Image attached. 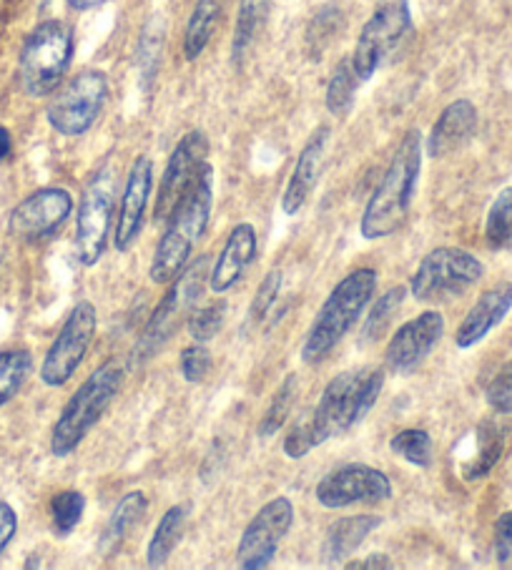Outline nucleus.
<instances>
[{
	"mask_svg": "<svg viewBox=\"0 0 512 570\" xmlns=\"http://www.w3.org/2000/svg\"><path fill=\"white\" fill-rule=\"evenodd\" d=\"M214 206V166L206 164L199 179L166 222L164 237L154 252L149 277L154 284H171L191 259V252L206 234Z\"/></svg>",
	"mask_w": 512,
	"mask_h": 570,
	"instance_id": "7ed1b4c3",
	"label": "nucleus"
},
{
	"mask_svg": "<svg viewBox=\"0 0 512 570\" xmlns=\"http://www.w3.org/2000/svg\"><path fill=\"white\" fill-rule=\"evenodd\" d=\"M16 530H18L16 510L0 500V556H3V550L11 546V540L16 538Z\"/></svg>",
	"mask_w": 512,
	"mask_h": 570,
	"instance_id": "37998d69",
	"label": "nucleus"
},
{
	"mask_svg": "<svg viewBox=\"0 0 512 570\" xmlns=\"http://www.w3.org/2000/svg\"><path fill=\"white\" fill-rule=\"evenodd\" d=\"M477 131V108L467 98H457L452 101L440 119L432 126L427 136V156L432 159H442L460 146H465Z\"/></svg>",
	"mask_w": 512,
	"mask_h": 570,
	"instance_id": "4be33fe9",
	"label": "nucleus"
},
{
	"mask_svg": "<svg viewBox=\"0 0 512 570\" xmlns=\"http://www.w3.org/2000/svg\"><path fill=\"white\" fill-rule=\"evenodd\" d=\"M422 171V136L407 131L400 141L395 156L384 169L380 184L374 186L367 206H364L360 232L364 239H387L405 226L412 202H415L417 181Z\"/></svg>",
	"mask_w": 512,
	"mask_h": 570,
	"instance_id": "f03ea898",
	"label": "nucleus"
},
{
	"mask_svg": "<svg viewBox=\"0 0 512 570\" xmlns=\"http://www.w3.org/2000/svg\"><path fill=\"white\" fill-rule=\"evenodd\" d=\"M485 267L477 257L457 247H437L420 262L410 279V294L417 302H437L465 294L477 284Z\"/></svg>",
	"mask_w": 512,
	"mask_h": 570,
	"instance_id": "1a4fd4ad",
	"label": "nucleus"
},
{
	"mask_svg": "<svg viewBox=\"0 0 512 570\" xmlns=\"http://www.w3.org/2000/svg\"><path fill=\"white\" fill-rule=\"evenodd\" d=\"M254 257H256V229L246 222L236 224L209 272V289L214 294L229 292L234 284L244 277V272L252 267Z\"/></svg>",
	"mask_w": 512,
	"mask_h": 570,
	"instance_id": "412c9836",
	"label": "nucleus"
},
{
	"mask_svg": "<svg viewBox=\"0 0 512 570\" xmlns=\"http://www.w3.org/2000/svg\"><path fill=\"white\" fill-rule=\"evenodd\" d=\"M502 450H505V430L492 420L480 422L475 430V450H472V455L462 463V478H485L490 470L500 463Z\"/></svg>",
	"mask_w": 512,
	"mask_h": 570,
	"instance_id": "393cba45",
	"label": "nucleus"
},
{
	"mask_svg": "<svg viewBox=\"0 0 512 570\" xmlns=\"http://www.w3.org/2000/svg\"><path fill=\"white\" fill-rule=\"evenodd\" d=\"M108 98V78L104 71L86 68L61 86L46 108L48 124L61 136H83L98 121Z\"/></svg>",
	"mask_w": 512,
	"mask_h": 570,
	"instance_id": "9d476101",
	"label": "nucleus"
},
{
	"mask_svg": "<svg viewBox=\"0 0 512 570\" xmlns=\"http://www.w3.org/2000/svg\"><path fill=\"white\" fill-rule=\"evenodd\" d=\"M374 292H377V272L370 267L354 269L329 292L304 340L302 360L307 365H317L332 355V350L347 337L362 312L367 309Z\"/></svg>",
	"mask_w": 512,
	"mask_h": 570,
	"instance_id": "20e7f679",
	"label": "nucleus"
},
{
	"mask_svg": "<svg viewBox=\"0 0 512 570\" xmlns=\"http://www.w3.org/2000/svg\"><path fill=\"white\" fill-rule=\"evenodd\" d=\"M146 510H149V498L141 490H131V493H126L118 500V505L114 508V513L104 528L101 540H98V550H101L104 558H111L121 550L124 540L141 523Z\"/></svg>",
	"mask_w": 512,
	"mask_h": 570,
	"instance_id": "b1692460",
	"label": "nucleus"
},
{
	"mask_svg": "<svg viewBox=\"0 0 512 570\" xmlns=\"http://www.w3.org/2000/svg\"><path fill=\"white\" fill-rule=\"evenodd\" d=\"M384 390L382 367L347 370L324 387L322 397L307 415H302L284 438V452L292 460L307 458L314 448L339 438L370 415Z\"/></svg>",
	"mask_w": 512,
	"mask_h": 570,
	"instance_id": "f257e3e1",
	"label": "nucleus"
},
{
	"mask_svg": "<svg viewBox=\"0 0 512 570\" xmlns=\"http://www.w3.org/2000/svg\"><path fill=\"white\" fill-rule=\"evenodd\" d=\"M86 513V498L78 490H63L51 500V520L53 533L58 538H68L78 528Z\"/></svg>",
	"mask_w": 512,
	"mask_h": 570,
	"instance_id": "f704fd0d",
	"label": "nucleus"
},
{
	"mask_svg": "<svg viewBox=\"0 0 512 570\" xmlns=\"http://www.w3.org/2000/svg\"><path fill=\"white\" fill-rule=\"evenodd\" d=\"M485 242L490 249H512V186L502 189L492 202L485 222Z\"/></svg>",
	"mask_w": 512,
	"mask_h": 570,
	"instance_id": "473e14b6",
	"label": "nucleus"
},
{
	"mask_svg": "<svg viewBox=\"0 0 512 570\" xmlns=\"http://www.w3.org/2000/svg\"><path fill=\"white\" fill-rule=\"evenodd\" d=\"M154 189V164L149 156H139L131 164V171H128V179L124 186L121 206H118V219H116V232H114V247L116 252H128L139 239L144 229L146 209H149Z\"/></svg>",
	"mask_w": 512,
	"mask_h": 570,
	"instance_id": "a211bd4d",
	"label": "nucleus"
},
{
	"mask_svg": "<svg viewBox=\"0 0 512 570\" xmlns=\"http://www.w3.org/2000/svg\"><path fill=\"white\" fill-rule=\"evenodd\" d=\"M126 370L118 360H106L101 367H96L86 377L81 387L73 392V397L66 402L61 417L56 420L51 432V452L56 458H68L81 448V442L88 438L111 402L118 397L124 385Z\"/></svg>",
	"mask_w": 512,
	"mask_h": 570,
	"instance_id": "39448f33",
	"label": "nucleus"
},
{
	"mask_svg": "<svg viewBox=\"0 0 512 570\" xmlns=\"http://www.w3.org/2000/svg\"><path fill=\"white\" fill-rule=\"evenodd\" d=\"M161 46H164L161 26L154 31V23H151L144 31V38H141V43H139V66H141L146 81H151L154 73H156V68H159Z\"/></svg>",
	"mask_w": 512,
	"mask_h": 570,
	"instance_id": "a19ab883",
	"label": "nucleus"
},
{
	"mask_svg": "<svg viewBox=\"0 0 512 570\" xmlns=\"http://www.w3.org/2000/svg\"><path fill=\"white\" fill-rule=\"evenodd\" d=\"M73 212V196L58 186L33 191L28 199L16 206L8 229L18 242H41L56 234Z\"/></svg>",
	"mask_w": 512,
	"mask_h": 570,
	"instance_id": "dca6fc26",
	"label": "nucleus"
},
{
	"mask_svg": "<svg viewBox=\"0 0 512 570\" xmlns=\"http://www.w3.org/2000/svg\"><path fill=\"white\" fill-rule=\"evenodd\" d=\"M108 3V0H68V6L76 8V11H91V8H98Z\"/></svg>",
	"mask_w": 512,
	"mask_h": 570,
	"instance_id": "49530a36",
	"label": "nucleus"
},
{
	"mask_svg": "<svg viewBox=\"0 0 512 570\" xmlns=\"http://www.w3.org/2000/svg\"><path fill=\"white\" fill-rule=\"evenodd\" d=\"M294 525V503L289 498H274L262 505L252 523L244 528L239 546H236V566L242 570H264L274 563L282 540Z\"/></svg>",
	"mask_w": 512,
	"mask_h": 570,
	"instance_id": "ddd939ff",
	"label": "nucleus"
},
{
	"mask_svg": "<svg viewBox=\"0 0 512 570\" xmlns=\"http://www.w3.org/2000/svg\"><path fill=\"white\" fill-rule=\"evenodd\" d=\"M512 309V282H500L495 287L482 292L480 299L472 304L467 317L460 322L455 332V345L460 350H470L480 345L498 324L508 317Z\"/></svg>",
	"mask_w": 512,
	"mask_h": 570,
	"instance_id": "6ab92c4d",
	"label": "nucleus"
},
{
	"mask_svg": "<svg viewBox=\"0 0 512 570\" xmlns=\"http://www.w3.org/2000/svg\"><path fill=\"white\" fill-rule=\"evenodd\" d=\"M329 134H332L329 126H319V129L312 134V139L304 144L302 154L297 156V164H294L289 184H287V189H284V196H282V212L287 216L297 214L302 206L307 204L309 194L314 191V186H317L324 149H327Z\"/></svg>",
	"mask_w": 512,
	"mask_h": 570,
	"instance_id": "aec40b11",
	"label": "nucleus"
},
{
	"mask_svg": "<svg viewBox=\"0 0 512 570\" xmlns=\"http://www.w3.org/2000/svg\"><path fill=\"white\" fill-rule=\"evenodd\" d=\"M98 330V312L91 302H78L68 314L61 332L53 340L51 350L46 352L41 380L48 387H63L68 380L81 367L86 352L91 350V342Z\"/></svg>",
	"mask_w": 512,
	"mask_h": 570,
	"instance_id": "f8f14e48",
	"label": "nucleus"
},
{
	"mask_svg": "<svg viewBox=\"0 0 512 570\" xmlns=\"http://www.w3.org/2000/svg\"><path fill=\"white\" fill-rule=\"evenodd\" d=\"M209 254H201L199 259L186 264L184 272L171 282L166 297L154 309L151 320L146 322L139 342L134 347V365H144L149 362L156 352H159L166 342L174 337V332L181 327V322L189 317L194 304L199 302L201 292L209 284Z\"/></svg>",
	"mask_w": 512,
	"mask_h": 570,
	"instance_id": "423d86ee",
	"label": "nucleus"
},
{
	"mask_svg": "<svg viewBox=\"0 0 512 570\" xmlns=\"http://www.w3.org/2000/svg\"><path fill=\"white\" fill-rule=\"evenodd\" d=\"M347 568L349 570H357V568L360 570H387V568H392V560L384 553H372L362 560H349Z\"/></svg>",
	"mask_w": 512,
	"mask_h": 570,
	"instance_id": "c03bdc74",
	"label": "nucleus"
},
{
	"mask_svg": "<svg viewBox=\"0 0 512 570\" xmlns=\"http://www.w3.org/2000/svg\"><path fill=\"white\" fill-rule=\"evenodd\" d=\"M297 392H299V380L297 375H287L284 382L279 385V390L274 392V397L269 402L267 412H264V417L259 422V438H272L277 435V432L287 425V420L292 415V407L294 402H297Z\"/></svg>",
	"mask_w": 512,
	"mask_h": 570,
	"instance_id": "7c9ffc66",
	"label": "nucleus"
},
{
	"mask_svg": "<svg viewBox=\"0 0 512 570\" xmlns=\"http://www.w3.org/2000/svg\"><path fill=\"white\" fill-rule=\"evenodd\" d=\"M186 515H189V508L186 505H174L166 510L149 540V550H146V563H149V568H161L166 566V560L171 558L184 535Z\"/></svg>",
	"mask_w": 512,
	"mask_h": 570,
	"instance_id": "bb28decb",
	"label": "nucleus"
},
{
	"mask_svg": "<svg viewBox=\"0 0 512 570\" xmlns=\"http://www.w3.org/2000/svg\"><path fill=\"white\" fill-rule=\"evenodd\" d=\"M116 209V169L106 164L88 179L76 214V252L83 267H96L108 247Z\"/></svg>",
	"mask_w": 512,
	"mask_h": 570,
	"instance_id": "6e6552de",
	"label": "nucleus"
},
{
	"mask_svg": "<svg viewBox=\"0 0 512 570\" xmlns=\"http://www.w3.org/2000/svg\"><path fill=\"white\" fill-rule=\"evenodd\" d=\"M410 287H392L382 294V297L372 304V309L367 317H364V327H362V342L364 345H372V342H380L387 330L392 327V322H395L397 312L402 309V304H405Z\"/></svg>",
	"mask_w": 512,
	"mask_h": 570,
	"instance_id": "c85d7f7f",
	"label": "nucleus"
},
{
	"mask_svg": "<svg viewBox=\"0 0 512 570\" xmlns=\"http://www.w3.org/2000/svg\"><path fill=\"white\" fill-rule=\"evenodd\" d=\"M226 3H229V0H196L184 33L186 61H196V58L206 51V46H209L216 26H219L226 11Z\"/></svg>",
	"mask_w": 512,
	"mask_h": 570,
	"instance_id": "a878e982",
	"label": "nucleus"
},
{
	"mask_svg": "<svg viewBox=\"0 0 512 570\" xmlns=\"http://www.w3.org/2000/svg\"><path fill=\"white\" fill-rule=\"evenodd\" d=\"M360 83L362 81L352 68V58H344V61H339V66L334 68L329 86H327V108L332 116L349 114V108L354 104V94H357Z\"/></svg>",
	"mask_w": 512,
	"mask_h": 570,
	"instance_id": "72a5a7b5",
	"label": "nucleus"
},
{
	"mask_svg": "<svg viewBox=\"0 0 512 570\" xmlns=\"http://www.w3.org/2000/svg\"><path fill=\"white\" fill-rule=\"evenodd\" d=\"M11 151H13L11 131H8V129H3V126H0V161H6L8 156H11Z\"/></svg>",
	"mask_w": 512,
	"mask_h": 570,
	"instance_id": "a18cd8bd",
	"label": "nucleus"
},
{
	"mask_svg": "<svg viewBox=\"0 0 512 570\" xmlns=\"http://www.w3.org/2000/svg\"><path fill=\"white\" fill-rule=\"evenodd\" d=\"M390 450L395 452L397 458L405 460V463L417 468H430L432 460H435V442H432L430 432L422 428L400 430L397 435L390 440Z\"/></svg>",
	"mask_w": 512,
	"mask_h": 570,
	"instance_id": "2f4dec72",
	"label": "nucleus"
},
{
	"mask_svg": "<svg viewBox=\"0 0 512 570\" xmlns=\"http://www.w3.org/2000/svg\"><path fill=\"white\" fill-rule=\"evenodd\" d=\"M382 525V518L377 515H347L334 520L329 525L327 535H324L322 543V563L327 566H339L344 560L354 556L372 530Z\"/></svg>",
	"mask_w": 512,
	"mask_h": 570,
	"instance_id": "5701e85b",
	"label": "nucleus"
},
{
	"mask_svg": "<svg viewBox=\"0 0 512 570\" xmlns=\"http://www.w3.org/2000/svg\"><path fill=\"white\" fill-rule=\"evenodd\" d=\"M73 58V31L63 21H46L26 38L21 51V86L28 96H48L61 86Z\"/></svg>",
	"mask_w": 512,
	"mask_h": 570,
	"instance_id": "0eeeda50",
	"label": "nucleus"
},
{
	"mask_svg": "<svg viewBox=\"0 0 512 570\" xmlns=\"http://www.w3.org/2000/svg\"><path fill=\"white\" fill-rule=\"evenodd\" d=\"M342 26L344 18L337 6H324L322 11L312 18V23L307 28V48L312 58H322V53L327 51V46L342 31Z\"/></svg>",
	"mask_w": 512,
	"mask_h": 570,
	"instance_id": "c9c22d12",
	"label": "nucleus"
},
{
	"mask_svg": "<svg viewBox=\"0 0 512 570\" xmlns=\"http://www.w3.org/2000/svg\"><path fill=\"white\" fill-rule=\"evenodd\" d=\"M282 282H284L282 269H269L264 274L262 284L254 292L249 314H246V324H249V327H259V324L267 320V314L272 312V307L277 304L282 294Z\"/></svg>",
	"mask_w": 512,
	"mask_h": 570,
	"instance_id": "e433bc0d",
	"label": "nucleus"
},
{
	"mask_svg": "<svg viewBox=\"0 0 512 570\" xmlns=\"http://www.w3.org/2000/svg\"><path fill=\"white\" fill-rule=\"evenodd\" d=\"M442 334H445V317L435 309L422 312L420 317L405 322L392 334L384 350V362L397 375H407L430 357V352L440 345Z\"/></svg>",
	"mask_w": 512,
	"mask_h": 570,
	"instance_id": "f3484780",
	"label": "nucleus"
},
{
	"mask_svg": "<svg viewBox=\"0 0 512 570\" xmlns=\"http://www.w3.org/2000/svg\"><path fill=\"white\" fill-rule=\"evenodd\" d=\"M495 558L500 566L512 568V510L495 523Z\"/></svg>",
	"mask_w": 512,
	"mask_h": 570,
	"instance_id": "79ce46f5",
	"label": "nucleus"
},
{
	"mask_svg": "<svg viewBox=\"0 0 512 570\" xmlns=\"http://www.w3.org/2000/svg\"><path fill=\"white\" fill-rule=\"evenodd\" d=\"M206 164H209V139H206L204 131H189L179 144H176L171 159L164 169L154 206L156 224L169 222V216L174 214L176 206L181 204L194 181L199 179Z\"/></svg>",
	"mask_w": 512,
	"mask_h": 570,
	"instance_id": "2eb2a0df",
	"label": "nucleus"
},
{
	"mask_svg": "<svg viewBox=\"0 0 512 570\" xmlns=\"http://www.w3.org/2000/svg\"><path fill=\"white\" fill-rule=\"evenodd\" d=\"M226 322V302H214L209 307H201L189 314V322H186V327H189V334L194 342H211L216 334L221 332Z\"/></svg>",
	"mask_w": 512,
	"mask_h": 570,
	"instance_id": "4c0bfd02",
	"label": "nucleus"
},
{
	"mask_svg": "<svg viewBox=\"0 0 512 570\" xmlns=\"http://www.w3.org/2000/svg\"><path fill=\"white\" fill-rule=\"evenodd\" d=\"M31 370L33 357L28 350L0 352V407L8 405L21 392L26 380L31 377Z\"/></svg>",
	"mask_w": 512,
	"mask_h": 570,
	"instance_id": "c756f323",
	"label": "nucleus"
},
{
	"mask_svg": "<svg viewBox=\"0 0 512 570\" xmlns=\"http://www.w3.org/2000/svg\"><path fill=\"white\" fill-rule=\"evenodd\" d=\"M274 0H242L239 16H236L234 41H232V58L234 63H242L244 56L254 46L256 36L262 33L264 23L272 13Z\"/></svg>",
	"mask_w": 512,
	"mask_h": 570,
	"instance_id": "cd10ccee",
	"label": "nucleus"
},
{
	"mask_svg": "<svg viewBox=\"0 0 512 570\" xmlns=\"http://www.w3.org/2000/svg\"><path fill=\"white\" fill-rule=\"evenodd\" d=\"M485 397L492 410L500 412V415H510L512 412V360L490 380Z\"/></svg>",
	"mask_w": 512,
	"mask_h": 570,
	"instance_id": "ea45409f",
	"label": "nucleus"
},
{
	"mask_svg": "<svg viewBox=\"0 0 512 570\" xmlns=\"http://www.w3.org/2000/svg\"><path fill=\"white\" fill-rule=\"evenodd\" d=\"M211 352L206 350L201 342H194V345L181 350V375L186 382H191V385L204 382L206 375L211 372Z\"/></svg>",
	"mask_w": 512,
	"mask_h": 570,
	"instance_id": "58836bf2",
	"label": "nucleus"
},
{
	"mask_svg": "<svg viewBox=\"0 0 512 570\" xmlns=\"http://www.w3.org/2000/svg\"><path fill=\"white\" fill-rule=\"evenodd\" d=\"M317 503L327 510H339L349 505H377L392 498V483L387 473L364 465L347 463L324 475L317 490Z\"/></svg>",
	"mask_w": 512,
	"mask_h": 570,
	"instance_id": "4468645a",
	"label": "nucleus"
},
{
	"mask_svg": "<svg viewBox=\"0 0 512 570\" xmlns=\"http://www.w3.org/2000/svg\"><path fill=\"white\" fill-rule=\"evenodd\" d=\"M410 0H380L370 21L364 23L352 53V68L362 83L377 73L384 58L395 51L402 38L410 33Z\"/></svg>",
	"mask_w": 512,
	"mask_h": 570,
	"instance_id": "9b49d317",
	"label": "nucleus"
}]
</instances>
